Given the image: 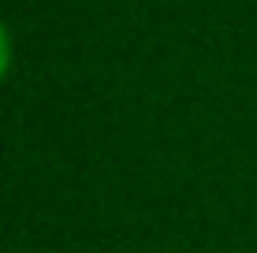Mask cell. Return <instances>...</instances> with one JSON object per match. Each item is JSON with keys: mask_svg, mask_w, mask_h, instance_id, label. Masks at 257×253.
Returning <instances> with one entry per match:
<instances>
[{"mask_svg": "<svg viewBox=\"0 0 257 253\" xmlns=\"http://www.w3.org/2000/svg\"><path fill=\"white\" fill-rule=\"evenodd\" d=\"M8 64H12V38H8V26L0 23V78H4Z\"/></svg>", "mask_w": 257, "mask_h": 253, "instance_id": "1", "label": "cell"}]
</instances>
